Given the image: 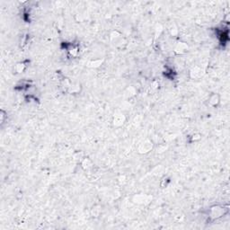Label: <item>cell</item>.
Returning <instances> with one entry per match:
<instances>
[{"instance_id": "1", "label": "cell", "mask_w": 230, "mask_h": 230, "mask_svg": "<svg viewBox=\"0 0 230 230\" xmlns=\"http://www.w3.org/2000/svg\"><path fill=\"white\" fill-rule=\"evenodd\" d=\"M222 214H224V209L218 208V207L211 209V217H213L214 219H218V218L221 217Z\"/></svg>"}]
</instances>
